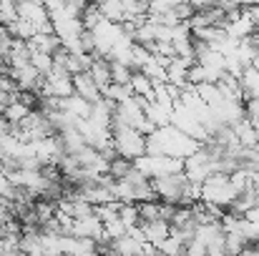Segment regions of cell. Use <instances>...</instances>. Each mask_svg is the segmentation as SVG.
<instances>
[{
  "label": "cell",
  "instance_id": "obj_1",
  "mask_svg": "<svg viewBox=\"0 0 259 256\" xmlns=\"http://www.w3.org/2000/svg\"><path fill=\"white\" fill-rule=\"evenodd\" d=\"M204 146L194 138H189L186 133H181L179 128L166 126V128H156L149 138H146V156H169L186 161L194 153H199Z\"/></svg>",
  "mask_w": 259,
  "mask_h": 256
},
{
  "label": "cell",
  "instance_id": "obj_2",
  "mask_svg": "<svg viewBox=\"0 0 259 256\" xmlns=\"http://www.w3.org/2000/svg\"><path fill=\"white\" fill-rule=\"evenodd\" d=\"M237 198H239V193L229 183V176L227 173H211L204 181V186H201V203H209V206H214L219 211L232 209Z\"/></svg>",
  "mask_w": 259,
  "mask_h": 256
},
{
  "label": "cell",
  "instance_id": "obj_3",
  "mask_svg": "<svg viewBox=\"0 0 259 256\" xmlns=\"http://www.w3.org/2000/svg\"><path fill=\"white\" fill-rule=\"evenodd\" d=\"M113 148H116V156L126 159V161H136L141 156H146V136L139 133L136 128H128V126H121V123H113Z\"/></svg>",
  "mask_w": 259,
  "mask_h": 256
},
{
  "label": "cell",
  "instance_id": "obj_4",
  "mask_svg": "<svg viewBox=\"0 0 259 256\" xmlns=\"http://www.w3.org/2000/svg\"><path fill=\"white\" fill-rule=\"evenodd\" d=\"M134 169L139 173H144L149 181H154V178L184 173V161L169 159V156H141V159L134 161Z\"/></svg>",
  "mask_w": 259,
  "mask_h": 256
},
{
  "label": "cell",
  "instance_id": "obj_5",
  "mask_svg": "<svg viewBox=\"0 0 259 256\" xmlns=\"http://www.w3.org/2000/svg\"><path fill=\"white\" fill-rule=\"evenodd\" d=\"M40 93H43L46 98H56V100H66V98L76 95V88H73V76H71L66 68L53 66V71H51V73L43 78Z\"/></svg>",
  "mask_w": 259,
  "mask_h": 256
},
{
  "label": "cell",
  "instance_id": "obj_6",
  "mask_svg": "<svg viewBox=\"0 0 259 256\" xmlns=\"http://www.w3.org/2000/svg\"><path fill=\"white\" fill-rule=\"evenodd\" d=\"M171 126L174 128H179L181 133H186L189 138H194V141H199L201 146L204 143H209L211 141V136L206 133V128L201 126V121L194 116V113H189L181 103H174V116H171Z\"/></svg>",
  "mask_w": 259,
  "mask_h": 256
},
{
  "label": "cell",
  "instance_id": "obj_7",
  "mask_svg": "<svg viewBox=\"0 0 259 256\" xmlns=\"http://www.w3.org/2000/svg\"><path fill=\"white\" fill-rule=\"evenodd\" d=\"M211 173H214V161H211V153L206 151V146H204L199 153H194L191 159L184 161V176H186L191 183L204 186V181H206Z\"/></svg>",
  "mask_w": 259,
  "mask_h": 256
},
{
  "label": "cell",
  "instance_id": "obj_8",
  "mask_svg": "<svg viewBox=\"0 0 259 256\" xmlns=\"http://www.w3.org/2000/svg\"><path fill=\"white\" fill-rule=\"evenodd\" d=\"M71 236L76 239H91V241H106V229H103V221L93 214L88 219H73V226H71Z\"/></svg>",
  "mask_w": 259,
  "mask_h": 256
},
{
  "label": "cell",
  "instance_id": "obj_9",
  "mask_svg": "<svg viewBox=\"0 0 259 256\" xmlns=\"http://www.w3.org/2000/svg\"><path fill=\"white\" fill-rule=\"evenodd\" d=\"M63 256H98V244L91 239H76V236H63L61 239Z\"/></svg>",
  "mask_w": 259,
  "mask_h": 256
},
{
  "label": "cell",
  "instance_id": "obj_10",
  "mask_svg": "<svg viewBox=\"0 0 259 256\" xmlns=\"http://www.w3.org/2000/svg\"><path fill=\"white\" fill-rule=\"evenodd\" d=\"M73 88H76V95H81L83 100H88L91 106H96L98 100H103V93L101 88L93 83V78L88 73H81V76H73Z\"/></svg>",
  "mask_w": 259,
  "mask_h": 256
},
{
  "label": "cell",
  "instance_id": "obj_11",
  "mask_svg": "<svg viewBox=\"0 0 259 256\" xmlns=\"http://www.w3.org/2000/svg\"><path fill=\"white\" fill-rule=\"evenodd\" d=\"M144 113H146V118H149L156 128H166V126H171L174 106H161V103L151 100V103H146Z\"/></svg>",
  "mask_w": 259,
  "mask_h": 256
},
{
  "label": "cell",
  "instance_id": "obj_12",
  "mask_svg": "<svg viewBox=\"0 0 259 256\" xmlns=\"http://www.w3.org/2000/svg\"><path fill=\"white\" fill-rule=\"evenodd\" d=\"M144 229V236H146V244H164L169 236H171V224L169 221H151V224H141Z\"/></svg>",
  "mask_w": 259,
  "mask_h": 256
},
{
  "label": "cell",
  "instance_id": "obj_13",
  "mask_svg": "<svg viewBox=\"0 0 259 256\" xmlns=\"http://www.w3.org/2000/svg\"><path fill=\"white\" fill-rule=\"evenodd\" d=\"M58 108L66 111V113H71V116L78 118V121H88V118H91V111H93V106H91L88 100H83L81 95H71V98L61 100Z\"/></svg>",
  "mask_w": 259,
  "mask_h": 256
},
{
  "label": "cell",
  "instance_id": "obj_14",
  "mask_svg": "<svg viewBox=\"0 0 259 256\" xmlns=\"http://www.w3.org/2000/svg\"><path fill=\"white\" fill-rule=\"evenodd\" d=\"M88 76L93 78V83L101 88V93L111 85V63L106 61V58H96L93 56V63H91V71H88Z\"/></svg>",
  "mask_w": 259,
  "mask_h": 256
},
{
  "label": "cell",
  "instance_id": "obj_15",
  "mask_svg": "<svg viewBox=\"0 0 259 256\" xmlns=\"http://www.w3.org/2000/svg\"><path fill=\"white\" fill-rule=\"evenodd\" d=\"M98 10L106 20L111 23H118L123 25L126 23V8H123V0H106V3H98Z\"/></svg>",
  "mask_w": 259,
  "mask_h": 256
},
{
  "label": "cell",
  "instance_id": "obj_16",
  "mask_svg": "<svg viewBox=\"0 0 259 256\" xmlns=\"http://www.w3.org/2000/svg\"><path fill=\"white\" fill-rule=\"evenodd\" d=\"M239 88L244 93V100H259V71L247 68L244 76L239 78Z\"/></svg>",
  "mask_w": 259,
  "mask_h": 256
},
{
  "label": "cell",
  "instance_id": "obj_17",
  "mask_svg": "<svg viewBox=\"0 0 259 256\" xmlns=\"http://www.w3.org/2000/svg\"><path fill=\"white\" fill-rule=\"evenodd\" d=\"M30 113H33V108L18 98V100H13V103H10V106L3 111V118H5L8 123H13V126H20V123H23V121H25Z\"/></svg>",
  "mask_w": 259,
  "mask_h": 256
},
{
  "label": "cell",
  "instance_id": "obj_18",
  "mask_svg": "<svg viewBox=\"0 0 259 256\" xmlns=\"http://www.w3.org/2000/svg\"><path fill=\"white\" fill-rule=\"evenodd\" d=\"M131 90H134V98H146V100H154V81H149L141 71H134L131 76Z\"/></svg>",
  "mask_w": 259,
  "mask_h": 256
},
{
  "label": "cell",
  "instance_id": "obj_19",
  "mask_svg": "<svg viewBox=\"0 0 259 256\" xmlns=\"http://www.w3.org/2000/svg\"><path fill=\"white\" fill-rule=\"evenodd\" d=\"M234 133L242 148H257V128L252 126V121L244 118L239 126H234Z\"/></svg>",
  "mask_w": 259,
  "mask_h": 256
},
{
  "label": "cell",
  "instance_id": "obj_20",
  "mask_svg": "<svg viewBox=\"0 0 259 256\" xmlns=\"http://www.w3.org/2000/svg\"><path fill=\"white\" fill-rule=\"evenodd\" d=\"M144 246L146 244H139L131 236H123V239H118V241L111 244V249H113L116 256H144Z\"/></svg>",
  "mask_w": 259,
  "mask_h": 256
},
{
  "label": "cell",
  "instance_id": "obj_21",
  "mask_svg": "<svg viewBox=\"0 0 259 256\" xmlns=\"http://www.w3.org/2000/svg\"><path fill=\"white\" fill-rule=\"evenodd\" d=\"M103 98H106V100H111L113 106H121V103H126V100H131V98H134V90H131V85L111 83L106 90H103Z\"/></svg>",
  "mask_w": 259,
  "mask_h": 256
},
{
  "label": "cell",
  "instance_id": "obj_22",
  "mask_svg": "<svg viewBox=\"0 0 259 256\" xmlns=\"http://www.w3.org/2000/svg\"><path fill=\"white\" fill-rule=\"evenodd\" d=\"M196 95L209 106V108H214L217 103H222L224 100V95H222V90H219V85H214V83H201V85H196Z\"/></svg>",
  "mask_w": 259,
  "mask_h": 256
},
{
  "label": "cell",
  "instance_id": "obj_23",
  "mask_svg": "<svg viewBox=\"0 0 259 256\" xmlns=\"http://www.w3.org/2000/svg\"><path fill=\"white\" fill-rule=\"evenodd\" d=\"M118 219L126 224V229H136V226H141V214H139V206H136V203H121V209H118Z\"/></svg>",
  "mask_w": 259,
  "mask_h": 256
},
{
  "label": "cell",
  "instance_id": "obj_24",
  "mask_svg": "<svg viewBox=\"0 0 259 256\" xmlns=\"http://www.w3.org/2000/svg\"><path fill=\"white\" fill-rule=\"evenodd\" d=\"M156 249H159V256H186V244L181 239H176V236H169Z\"/></svg>",
  "mask_w": 259,
  "mask_h": 256
},
{
  "label": "cell",
  "instance_id": "obj_25",
  "mask_svg": "<svg viewBox=\"0 0 259 256\" xmlns=\"http://www.w3.org/2000/svg\"><path fill=\"white\" fill-rule=\"evenodd\" d=\"M30 66L46 78L51 71H53V56H48V53H38V50H33V56H30Z\"/></svg>",
  "mask_w": 259,
  "mask_h": 256
},
{
  "label": "cell",
  "instance_id": "obj_26",
  "mask_svg": "<svg viewBox=\"0 0 259 256\" xmlns=\"http://www.w3.org/2000/svg\"><path fill=\"white\" fill-rule=\"evenodd\" d=\"M131 171H134V164H131V161L116 156V159L111 161V166H108V176H111L113 181H121V178H126Z\"/></svg>",
  "mask_w": 259,
  "mask_h": 256
},
{
  "label": "cell",
  "instance_id": "obj_27",
  "mask_svg": "<svg viewBox=\"0 0 259 256\" xmlns=\"http://www.w3.org/2000/svg\"><path fill=\"white\" fill-rule=\"evenodd\" d=\"M20 15H18V3H10V0H3L0 3V25H13L15 20H18Z\"/></svg>",
  "mask_w": 259,
  "mask_h": 256
},
{
  "label": "cell",
  "instance_id": "obj_28",
  "mask_svg": "<svg viewBox=\"0 0 259 256\" xmlns=\"http://www.w3.org/2000/svg\"><path fill=\"white\" fill-rule=\"evenodd\" d=\"M131 76H134L131 68H126V66H121V63H111V83L128 85L131 83Z\"/></svg>",
  "mask_w": 259,
  "mask_h": 256
},
{
  "label": "cell",
  "instance_id": "obj_29",
  "mask_svg": "<svg viewBox=\"0 0 259 256\" xmlns=\"http://www.w3.org/2000/svg\"><path fill=\"white\" fill-rule=\"evenodd\" d=\"M81 20H83V28H86L88 33H91V30H93L96 25H101V23H103L106 18L101 15L98 5H88V8H86V13H83V18H81Z\"/></svg>",
  "mask_w": 259,
  "mask_h": 256
},
{
  "label": "cell",
  "instance_id": "obj_30",
  "mask_svg": "<svg viewBox=\"0 0 259 256\" xmlns=\"http://www.w3.org/2000/svg\"><path fill=\"white\" fill-rule=\"evenodd\" d=\"M189 83L194 85H201V83H206V71H204V66H199V63H194L191 68H189Z\"/></svg>",
  "mask_w": 259,
  "mask_h": 256
},
{
  "label": "cell",
  "instance_id": "obj_31",
  "mask_svg": "<svg viewBox=\"0 0 259 256\" xmlns=\"http://www.w3.org/2000/svg\"><path fill=\"white\" fill-rule=\"evenodd\" d=\"M206 254H209V249H206L201 241L191 239V241L186 244V256H206Z\"/></svg>",
  "mask_w": 259,
  "mask_h": 256
},
{
  "label": "cell",
  "instance_id": "obj_32",
  "mask_svg": "<svg viewBox=\"0 0 259 256\" xmlns=\"http://www.w3.org/2000/svg\"><path fill=\"white\" fill-rule=\"evenodd\" d=\"M8 221H10V203L0 198V229H3Z\"/></svg>",
  "mask_w": 259,
  "mask_h": 256
},
{
  "label": "cell",
  "instance_id": "obj_33",
  "mask_svg": "<svg viewBox=\"0 0 259 256\" xmlns=\"http://www.w3.org/2000/svg\"><path fill=\"white\" fill-rule=\"evenodd\" d=\"M206 256H227V254H224V251H209Z\"/></svg>",
  "mask_w": 259,
  "mask_h": 256
}]
</instances>
